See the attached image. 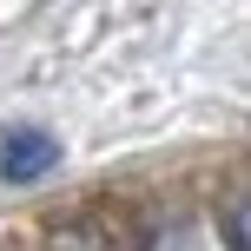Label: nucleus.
<instances>
[{"label": "nucleus", "instance_id": "nucleus-1", "mask_svg": "<svg viewBox=\"0 0 251 251\" xmlns=\"http://www.w3.org/2000/svg\"><path fill=\"white\" fill-rule=\"evenodd\" d=\"M53 159H60V139H47V132H13L7 146H0V172H7L13 185L40 178V172H47Z\"/></svg>", "mask_w": 251, "mask_h": 251}, {"label": "nucleus", "instance_id": "nucleus-3", "mask_svg": "<svg viewBox=\"0 0 251 251\" xmlns=\"http://www.w3.org/2000/svg\"><path fill=\"white\" fill-rule=\"evenodd\" d=\"M53 251H113V245H100V231H86V225H66L53 238Z\"/></svg>", "mask_w": 251, "mask_h": 251}, {"label": "nucleus", "instance_id": "nucleus-2", "mask_svg": "<svg viewBox=\"0 0 251 251\" xmlns=\"http://www.w3.org/2000/svg\"><path fill=\"white\" fill-rule=\"evenodd\" d=\"M245 205H251L245 192H231V199H225V245H231V251H251V245H245Z\"/></svg>", "mask_w": 251, "mask_h": 251}]
</instances>
